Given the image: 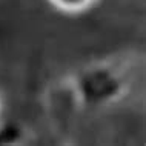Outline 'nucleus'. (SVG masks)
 I'll use <instances>...</instances> for the list:
<instances>
[{"mask_svg": "<svg viewBox=\"0 0 146 146\" xmlns=\"http://www.w3.org/2000/svg\"><path fill=\"white\" fill-rule=\"evenodd\" d=\"M132 65L115 57L92 62L69 77L83 108H105L123 100L131 91Z\"/></svg>", "mask_w": 146, "mask_h": 146, "instance_id": "1", "label": "nucleus"}, {"mask_svg": "<svg viewBox=\"0 0 146 146\" xmlns=\"http://www.w3.org/2000/svg\"><path fill=\"white\" fill-rule=\"evenodd\" d=\"M46 105L49 109L51 120L58 125H68L71 118L74 117L78 109H82L80 100H78L76 91L72 88L69 77L65 80L56 83L48 91V98H46Z\"/></svg>", "mask_w": 146, "mask_h": 146, "instance_id": "2", "label": "nucleus"}, {"mask_svg": "<svg viewBox=\"0 0 146 146\" xmlns=\"http://www.w3.org/2000/svg\"><path fill=\"white\" fill-rule=\"evenodd\" d=\"M25 140V129L19 123L3 121L0 123V146L19 145Z\"/></svg>", "mask_w": 146, "mask_h": 146, "instance_id": "3", "label": "nucleus"}, {"mask_svg": "<svg viewBox=\"0 0 146 146\" xmlns=\"http://www.w3.org/2000/svg\"><path fill=\"white\" fill-rule=\"evenodd\" d=\"M97 0H49L51 5H54L57 9L65 11V13H83L89 9Z\"/></svg>", "mask_w": 146, "mask_h": 146, "instance_id": "4", "label": "nucleus"}, {"mask_svg": "<svg viewBox=\"0 0 146 146\" xmlns=\"http://www.w3.org/2000/svg\"><path fill=\"white\" fill-rule=\"evenodd\" d=\"M0 123H2V103H0Z\"/></svg>", "mask_w": 146, "mask_h": 146, "instance_id": "5", "label": "nucleus"}]
</instances>
